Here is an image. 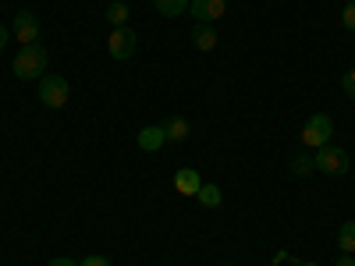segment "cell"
Listing matches in <instances>:
<instances>
[{
	"label": "cell",
	"instance_id": "5b68a950",
	"mask_svg": "<svg viewBox=\"0 0 355 266\" xmlns=\"http://www.w3.org/2000/svg\"><path fill=\"white\" fill-rule=\"evenodd\" d=\"M313 163H316L320 174H331V177L348 174V153L341 150V145H320L316 157H313Z\"/></svg>",
	"mask_w": 355,
	"mask_h": 266
},
{
	"label": "cell",
	"instance_id": "d6986e66",
	"mask_svg": "<svg viewBox=\"0 0 355 266\" xmlns=\"http://www.w3.org/2000/svg\"><path fill=\"white\" fill-rule=\"evenodd\" d=\"M78 266H110V259L107 256H85Z\"/></svg>",
	"mask_w": 355,
	"mask_h": 266
},
{
	"label": "cell",
	"instance_id": "7c38bea8",
	"mask_svg": "<svg viewBox=\"0 0 355 266\" xmlns=\"http://www.w3.org/2000/svg\"><path fill=\"white\" fill-rule=\"evenodd\" d=\"M196 199H199V206H206V210H220V206H224V192L217 185H202L196 192Z\"/></svg>",
	"mask_w": 355,
	"mask_h": 266
},
{
	"label": "cell",
	"instance_id": "52a82bcc",
	"mask_svg": "<svg viewBox=\"0 0 355 266\" xmlns=\"http://www.w3.org/2000/svg\"><path fill=\"white\" fill-rule=\"evenodd\" d=\"M189 11L196 21L210 25V21H220L224 11H227V0H189Z\"/></svg>",
	"mask_w": 355,
	"mask_h": 266
},
{
	"label": "cell",
	"instance_id": "ac0fdd59",
	"mask_svg": "<svg viewBox=\"0 0 355 266\" xmlns=\"http://www.w3.org/2000/svg\"><path fill=\"white\" fill-rule=\"evenodd\" d=\"M341 89H345L348 100H355V68H348V75L341 78Z\"/></svg>",
	"mask_w": 355,
	"mask_h": 266
},
{
	"label": "cell",
	"instance_id": "8992f818",
	"mask_svg": "<svg viewBox=\"0 0 355 266\" xmlns=\"http://www.w3.org/2000/svg\"><path fill=\"white\" fill-rule=\"evenodd\" d=\"M40 18L33 15V11H18L15 15V21H11V36L21 43V46H33V43H40Z\"/></svg>",
	"mask_w": 355,
	"mask_h": 266
},
{
	"label": "cell",
	"instance_id": "4fadbf2b",
	"mask_svg": "<svg viewBox=\"0 0 355 266\" xmlns=\"http://www.w3.org/2000/svg\"><path fill=\"white\" fill-rule=\"evenodd\" d=\"M153 8L164 15V18H182L189 11V0H153Z\"/></svg>",
	"mask_w": 355,
	"mask_h": 266
},
{
	"label": "cell",
	"instance_id": "2e32d148",
	"mask_svg": "<svg viewBox=\"0 0 355 266\" xmlns=\"http://www.w3.org/2000/svg\"><path fill=\"white\" fill-rule=\"evenodd\" d=\"M313 170H316L313 157H306V153H299V157H291V174H295V177H309Z\"/></svg>",
	"mask_w": 355,
	"mask_h": 266
},
{
	"label": "cell",
	"instance_id": "8fae6325",
	"mask_svg": "<svg viewBox=\"0 0 355 266\" xmlns=\"http://www.w3.org/2000/svg\"><path fill=\"white\" fill-rule=\"evenodd\" d=\"M164 135H167V142H185L189 135H192V125L185 121V117H167L164 121Z\"/></svg>",
	"mask_w": 355,
	"mask_h": 266
},
{
	"label": "cell",
	"instance_id": "3957f363",
	"mask_svg": "<svg viewBox=\"0 0 355 266\" xmlns=\"http://www.w3.org/2000/svg\"><path fill=\"white\" fill-rule=\"evenodd\" d=\"M331 135H334V121L327 114H313L309 121L302 125V145L306 150H320V145H331Z\"/></svg>",
	"mask_w": 355,
	"mask_h": 266
},
{
	"label": "cell",
	"instance_id": "44dd1931",
	"mask_svg": "<svg viewBox=\"0 0 355 266\" xmlns=\"http://www.w3.org/2000/svg\"><path fill=\"white\" fill-rule=\"evenodd\" d=\"M50 266H78V263L68 259V256H57V259H50Z\"/></svg>",
	"mask_w": 355,
	"mask_h": 266
},
{
	"label": "cell",
	"instance_id": "7402d4cb",
	"mask_svg": "<svg viewBox=\"0 0 355 266\" xmlns=\"http://www.w3.org/2000/svg\"><path fill=\"white\" fill-rule=\"evenodd\" d=\"M338 266H355V259H352V256H345V252H341V259H338Z\"/></svg>",
	"mask_w": 355,
	"mask_h": 266
},
{
	"label": "cell",
	"instance_id": "277c9868",
	"mask_svg": "<svg viewBox=\"0 0 355 266\" xmlns=\"http://www.w3.org/2000/svg\"><path fill=\"white\" fill-rule=\"evenodd\" d=\"M135 46H139V36L132 33L128 25L110 28V36H107V53L114 57V61H132V57H135Z\"/></svg>",
	"mask_w": 355,
	"mask_h": 266
},
{
	"label": "cell",
	"instance_id": "cb8c5ba5",
	"mask_svg": "<svg viewBox=\"0 0 355 266\" xmlns=\"http://www.w3.org/2000/svg\"><path fill=\"white\" fill-rule=\"evenodd\" d=\"M352 181H355V174H352Z\"/></svg>",
	"mask_w": 355,
	"mask_h": 266
},
{
	"label": "cell",
	"instance_id": "30bf717a",
	"mask_svg": "<svg viewBox=\"0 0 355 266\" xmlns=\"http://www.w3.org/2000/svg\"><path fill=\"white\" fill-rule=\"evenodd\" d=\"M192 43H196L199 50H206V53L217 50V28H214V25L196 21V25H192Z\"/></svg>",
	"mask_w": 355,
	"mask_h": 266
},
{
	"label": "cell",
	"instance_id": "9c48e42d",
	"mask_svg": "<svg viewBox=\"0 0 355 266\" xmlns=\"http://www.w3.org/2000/svg\"><path fill=\"white\" fill-rule=\"evenodd\" d=\"M174 188H178V195H196V192L202 188V177H199V170L182 167V170L174 174Z\"/></svg>",
	"mask_w": 355,
	"mask_h": 266
},
{
	"label": "cell",
	"instance_id": "603a6c76",
	"mask_svg": "<svg viewBox=\"0 0 355 266\" xmlns=\"http://www.w3.org/2000/svg\"><path fill=\"white\" fill-rule=\"evenodd\" d=\"M345 4H352V0H345Z\"/></svg>",
	"mask_w": 355,
	"mask_h": 266
},
{
	"label": "cell",
	"instance_id": "7a4b0ae2",
	"mask_svg": "<svg viewBox=\"0 0 355 266\" xmlns=\"http://www.w3.org/2000/svg\"><path fill=\"white\" fill-rule=\"evenodd\" d=\"M40 100H43V107H50V110L68 107V100H71L68 78H64V75H43V78H40Z\"/></svg>",
	"mask_w": 355,
	"mask_h": 266
},
{
	"label": "cell",
	"instance_id": "ffe728a7",
	"mask_svg": "<svg viewBox=\"0 0 355 266\" xmlns=\"http://www.w3.org/2000/svg\"><path fill=\"white\" fill-rule=\"evenodd\" d=\"M8 39H11V28H8V25H0V53L8 50Z\"/></svg>",
	"mask_w": 355,
	"mask_h": 266
},
{
	"label": "cell",
	"instance_id": "6da1fadb",
	"mask_svg": "<svg viewBox=\"0 0 355 266\" xmlns=\"http://www.w3.org/2000/svg\"><path fill=\"white\" fill-rule=\"evenodd\" d=\"M46 64H50V53H46L40 43H33V46H21V50L15 53L11 71H15V78H21V82H36V78L46 75Z\"/></svg>",
	"mask_w": 355,
	"mask_h": 266
},
{
	"label": "cell",
	"instance_id": "5bb4252c",
	"mask_svg": "<svg viewBox=\"0 0 355 266\" xmlns=\"http://www.w3.org/2000/svg\"><path fill=\"white\" fill-rule=\"evenodd\" d=\"M338 249H341L345 256L355 252V220H345V224L338 227Z\"/></svg>",
	"mask_w": 355,
	"mask_h": 266
},
{
	"label": "cell",
	"instance_id": "ba28073f",
	"mask_svg": "<svg viewBox=\"0 0 355 266\" xmlns=\"http://www.w3.org/2000/svg\"><path fill=\"white\" fill-rule=\"evenodd\" d=\"M164 145H167L164 125H146V128L139 132V150H142V153H157V150H164Z\"/></svg>",
	"mask_w": 355,
	"mask_h": 266
},
{
	"label": "cell",
	"instance_id": "9a60e30c",
	"mask_svg": "<svg viewBox=\"0 0 355 266\" xmlns=\"http://www.w3.org/2000/svg\"><path fill=\"white\" fill-rule=\"evenodd\" d=\"M107 21H110V28H121L128 21V4L125 0H110L107 4Z\"/></svg>",
	"mask_w": 355,
	"mask_h": 266
},
{
	"label": "cell",
	"instance_id": "e0dca14e",
	"mask_svg": "<svg viewBox=\"0 0 355 266\" xmlns=\"http://www.w3.org/2000/svg\"><path fill=\"white\" fill-rule=\"evenodd\" d=\"M341 25L348 28V33H355V0H352V4H345V11H341Z\"/></svg>",
	"mask_w": 355,
	"mask_h": 266
}]
</instances>
